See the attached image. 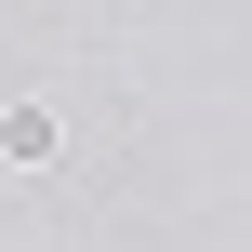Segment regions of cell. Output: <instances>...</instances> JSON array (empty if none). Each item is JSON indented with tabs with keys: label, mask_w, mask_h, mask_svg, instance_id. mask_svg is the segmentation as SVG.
I'll list each match as a JSON object with an SVG mask.
<instances>
[{
	"label": "cell",
	"mask_w": 252,
	"mask_h": 252,
	"mask_svg": "<svg viewBox=\"0 0 252 252\" xmlns=\"http://www.w3.org/2000/svg\"><path fill=\"white\" fill-rule=\"evenodd\" d=\"M53 146H66L53 106H13V120H0V159H53Z\"/></svg>",
	"instance_id": "cell-1"
}]
</instances>
